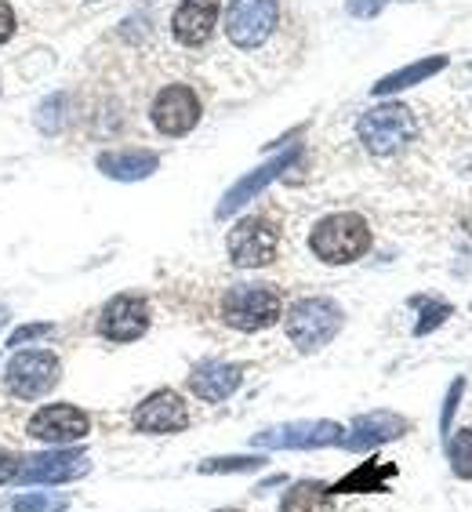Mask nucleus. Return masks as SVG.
<instances>
[{"label": "nucleus", "instance_id": "nucleus-1", "mask_svg": "<svg viewBox=\"0 0 472 512\" xmlns=\"http://www.w3.org/2000/svg\"><path fill=\"white\" fill-rule=\"evenodd\" d=\"M309 247L327 266H349L371 251V226L356 211H338L316 222L309 233Z\"/></svg>", "mask_w": 472, "mask_h": 512}, {"label": "nucleus", "instance_id": "nucleus-2", "mask_svg": "<svg viewBox=\"0 0 472 512\" xmlns=\"http://www.w3.org/2000/svg\"><path fill=\"white\" fill-rule=\"evenodd\" d=\"M284 331L302 353H316V349H324L342 331V306L320 295L302 298V302H295V306L287 309Z\"/></svg>", "mask_w": 472, "mask_h": 512}, {"label": "nucleus", "instance_id": "nucleus-3", "mask_svg": "<svg viewBox=\"0 0 472 512\" xmlns=\"http://www.w3.org/2000/svg\"><path fill=\"white\" fill-rule=\"evenodd\" d=\"M280 291L273 284H236L222 295V320L236 331H266L280 320Z\"/></svg>", "mask_w": 472, "mask_h": 512}, {"label": "nucleus", "instance_id": "nucleus-4", "mask_svg": "<svg viewBox=\"0 0 472 512\" xmlns=\"http://www.w3.org/2000/svg\"><path fill=\"white\" fill-rule=\"evenodd\" d=\"M91 465L80 451H51L30 458H0V483H69Z\"/></svg>", "mask_w": 472, "mask_h": 512}, {"label": "nucleus", "instance_id": "nucleus-5", "mask_svg": "<svg viewBox=\"0 0 472 512\" xmlns=\"http://www.w3.org/2000/svg\"><path fill=\"white\" fill-rule=\"evenodd\" d=\"M356 131H360V142H364L367 153L389 157V153H396V149H404L411 142L418 124H414L411 109L400 106V102H389V106L367 109L360 124H356Z\"/></svg>", "mask_w": 472, "mask_h": 512}, {"label": "nucleus", "instance_id": "nucleus-6", "mask_svg": "<svg viewBox=\"0 0 472 512\" xmlns=\"http://www.w3.org/2000/svg\"><path fill=\"white\" fill-rule=\"evenodd\" d=\"M62 378L59 356L48 353V349H30V353H19L8 360V371H4V385H8L11 396L19 400H40L48 396Z\"/></svg>", "mask_w": 472, "mask_h": 512}, {"label": "nucleus", "instance_id": "nucleus-7", "mask_svg": "<svg viewBox=\"0 0 472 512\" xmlns=\"http://www.w3.org/2000/svg\"><path fill=\"white\" fill-rule=\"evenodd\" d=\"M226 247H229L233 266L262 269L276 258V247H280V229H276V222H269V218H262V215L240 218V222L229 229Z\"/></svg>", "mask_w": 472, "mask_h": 512}, {"label": "nucleus", "instance_id": "nucleus-8", "mask_svg": "<svg viewBox=\"0 0 472 512\" xmlns=\"http://www.w3.org/2000/svg\"><path fill=\"white\" fill-rule=\"evenodd\" d=\"M276 0H233L226 11V33L236 48H258L276 30Z\"/></svg>", "mask_w": 472, "mask_h": 512}, {"label": "nucleus", "instance_id": "nucleus-9", "mask_svg": "<svg viewBox=\"0 0 472 512\" xmlns=\"http://www.w3.org/2000/svg\"><path fill=\"white\" fill-rule=\"evenodd\" d=\"M131 422H135L138 433L171 436V433H182L189 425V407L175 389H157V393H149L146 400L135 407Z\"/></svg>", "mask_w": 472, "mask_h": 512}, {"label": "nucleus", "instance_id": "nucleus-10", "mask_svg": "<svg viewBox=\"0 0 472 512\" xmlns=\"http://www.w3.org/2000/svg\"><path fill=\"white\" fill-rule=\"evenodd\" d=\"M91 433V418L88 411H80L73 404H51L40 407L30 418V436L40 444H73V440H84Z\"/></svg>", "mask_w": 472, "mask_h": 512}, {"label": "nucleus", "instance_id": "nucleus-11", "mask_svg": "<svg viewBox=\"0 0 472 512\" xmlns=\"http://www.w3.org/2000/svg\"><path fill=\"white\" fill-rule=\"evenodd\" d=\"M149 331V306L142 295L109 298L99 313V335L106 342H135Z\"/></svg>", "mask_w": 472, "mask_h": 512}, {"label": "nucleus", "instance_id": "nucleus-12", "mask_svg": "<svg viewBox=\"0 0 472 512\" xmlns=\"http://www.w3.org/2000/svg\"><path fill=\"white\" fill-rule=\"evenodd\" d=\"M153 124H157L160 135H189V131L197 128L200 120V99L197 91L186 88V84H171V88H164L157 95V102H153Z\"/></svg>", "mask_w": 472, "mask_h": 512}, {"label": "nucleus", "instance_id": "nucleus-13", "mask_svg": "<svg viewBox=\"0 0 472 512\" xmlns=\"http://www.w3.org/2000/svg\"><path fill=\"white\" fill-rule=\"evenodd\" d=\"M255 447H273V451H284V447H327V444H342V425L338 422H287L266 429L251 440Z\"/></svg>", "mask_w": 472, "mask_h": 512}, {"label": "nucleus", "instance_id": "nucleus-14", "mask_svg": "<svg viewBox=\"0 0 472 512\" xmlns=\"http://www.w3.org/2000/svg\"><path fill=\"white\" fill-rule=\"evenodd\" d=\"M218 22V0H182L175 8V19H171V33H175L178 44L186 48H200L211 40Z\"/></svg>", "mask_w": 472, "mask_h": 512}, {"label": "nucleus", "instance_id": "nucleus-15", "mask_svg": "<svg viewBox=\"0 0 472 512\" xmlns=\"http://www.w3.org/2000/svg\"><path fill=\"white\" fill-rule=\"evenodd\" d=\"M244 371L236 364H222V360H204L200 367H193L189 375V393L204 400V404H222L240 389Z\"/></svg>", "mask_w": 472, "mask_h": 512}, {"label": "nucleus", "instance_id": "nucleus-16", "mask_svg": "<svg viewBox=\"0 0 472 512\" xmlns=\"http://www.w3.org/2000/svg\"><path fill=\"white\" fill-rule=\"evenodd\" d=\"M407 429V422L393 411H371L360 414L349 429V436H342L345 451H371L378 444H389V440H400Z\"/></svg>", "mask_w": 472, "mask_h": 512}, {"label": "nucleus", "instance_id": "nucleus-17", "mask_svg": "<svg viewBox=\"0 0 472 512\" xmlns=\"http://www.w3.org/2000/svg\"><path fill=\"white\" fill-rule=\"evenodd\" d=\"M295 160H298V149H287V153H280V157H273V160H269V164H262V168H255V171H251V175H244V178H240V182H236L233 189H229L226 197H222V204H218L215 215H218V218L236 215V211H240V207H244L247 200L255 197V193H262V189H266L269 182H273V178L280 175V171L291 168Z\"/></svg>", "mask_w": 472, "mask_h": 512}, {"label": "nucleus", "instance_id": "nucleus-18", "mask_svg": "<svg viewBox=\"0 0 472 512\" xmlns=\"http://www.w3.org/2000/svg\"><path fill=\"white\" fill-rule=\"evenodd\" d=\"M160 168V157L149 153V149H113V153H102L99 171L117 182H138V178H149Z\"/></svg>", "mask_w": 472, "mask_h": 512}, {"label": "nucleus", "instance_id": "nucleus-19", "mask_svg": "<svg viewBox=\"0 0 472 512\" xmlns=\"http://www.w3.org/2000/svg\"><path fill=\"white\" fill-rule=\"evenodd\" d=\"M280 512H335V491L327 483L302 480L284 494Z\"/></svg>", "mask_w": 472, "mask_h": 512}, {"label": "nucleus", "instance_id": "nucleus-20", "mask_svg": "<svg viewBox=\"0 0 472 512\" xmlns=\"http://www.w3.org/2000/svg\"><path fill=\"white\" fill-rule=\"evenodd\" d=\"M440 69H447V55H433V59L411 62V66L396 69V73H389V77L378 80V84H374V95H393V91L414 88V84H422V80L436 77Z\"/></svg>", "mask_w": 472, "mask_h": 512}, {"label": "nucleus", "instance_id": "nucleus-21", "mask_svg": "<svg viewBox=\"0 0 472 512\" xmlns=\"http://www.w3.org/2000/svg\"><path fill=\"white\" fill-rule=\"evenodd\" d=\"M393 473H396L393 465L367 462L364 469H356L353 476H345L342 483H335L331 491H335V494H342V491H385V483H382V480H389Z\"/></svg>", "mask_w": 472, "mask_h": 512}, {"label": "nucleus", "instance_id": "nucleus-22", "mask_svg": "<svg viewBox=\"0 0 472 512\" xmlns=\"http://www.w3.org/2000/svg\"><path fill=\"white\" fill-rule=\"evenodd\" d=\"M447 458H451V473L472 483V429H462L447 440Z\"/></svg>", "mask_w": 472, "mask_h": 512}, {"label": "nucleus", "instance_id": "nucleus-23", "mask_svg": "<svg viewBox=\"0 0 472 512\" xmlns=\"http://www.w3.org/2000/svg\"><path fill=\"white\" fill-rule=\"evenodd\" d=\"M262 465L266 458H211V462H200V473H255Z\"/></svg>", "mask_w": 472, "mask_h": 512}, {"label": "nucleus", "instance_id": "nucleus-24", "mask_svg": "<svg viewBox=\"0 0 472 512\" xmlns=\"http://www.w3.org/2000/svg\"><path fill=\"white\" fill-rule=\"evenodd\" d=\"M11 512H59L66 509V498H44V494H19L8 502Z\"/></svg>", "mask_w": 472, "mask_h": 512}, {"label": "nucleus", "instance_id": "nucleus-25", "mask_svg": "<svg viewBox=\"0 0 472 512\" xmlns=\"http://www.w3.org/2000/svg\"><path fill=\"white\" fill-rule=\"evenodd\" d=\"M447 316H451V306H447V302H429L425 313H422V320L414 324V335H429V331H436Z\"/></svg>", "mask_w": 472, "mask_h": 512}, {"label": "nucleus", "instance_id": "nucleus-26", "mask_svg": "<svg viewBox=\"0 0 472 512\" xmlns=\"http://www.w3.org/2000/svg\"><path fill=\"white\" fill-rule=\"evenodd\" d=\"M465 393V378H458V382L447 389V400H443V418H440V429L443 433H451V422H454V411H458V400H462Z\"/></svg>", "mask_w": 472, "mask_h": 512}, {"label": "nucleus", "instance_id": "nucleus-27", "mask_svg": "<svg viewBox=\"0 0 472 512\" xmlns=\"http://www.w3.org/2000/svg\"><path fill=\"white\" fill-rule=\"evenodd\" d=\"M59 109H62V95H55V99H48L44 102V109H40V117H37V124H40V131H59Z\"/></svg>", "mask_w": 472, "mask_h": 512}, {"label": "nucleus", "instance_id": "nucleus-28", "mask_svg": "<svg viewBox=\"0 0 472 512\" xmlns=\"http://www.w3.org/2000/svg\"><path fill=\"white\" fill-rule=\"evenodd\" d=\"M385 4H389V0H345L349 15H356V19H371V15H378Z\"/></svg>", "mask_w": 472, "mask_h": 512}, {"label": "nucleus", "instance_id": "nucleus-29", "mask_svg": "<svg viewBox=\"0 0 472 512\" xmlns=\"http://www.w3.org/2000/svg\"><path fill=\"white\" fill-rule=\"evenodd\" d=\"M44 335H51V324H26V327H19V331H11L8 345H26V342H33V338H44Z\"/></svg>", "mask_w": 472, "mask_h": 512}, {"label": "nucleus", "instance_id": "nucleus-30", "mask_svg": "<svg viewBox=\"0 0 472 512\" xmlns=\"http://www.w3.org/2000/svg\"><path fill=\"white\" fill-rule=\"evenodd\" d=\"M15 37V11L8 0H0V44H8Z\"/></svg>", "mask_w": 472, "mask_h": 512}, {"label": "nucleus", "instance_id": "nucleus-31", "mask_svg": "<svg viewBox=\"0 0 472 512\" xmlns=\"http://www.w3.org/2000/svg\"><path fill=\"white\" fill-rule=\"evenodd\" d=\"M218 512H236V509H218Z\"/></svg>", "mask_w": 472, "mask_h": 512}]
</instances>
